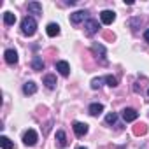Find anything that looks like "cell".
Wrapping results in <instances>:
<instances>
[{"label":"cell","mask_w":149,"mask_h":149,"mask_svg":"<svg viewBox=\"0 0 149 149\" xmlns=\"http://www.w3.org/2000/svg\"><path fill=\"white\" fill-rule=\"evenodd\" d=\"M21 32L28 37H32L35 32H37V21L32 18V16H26L23 21H21Z\"/></svg>","instance_id":"6da1fadb"},{"label":"cell","mask_w":149,"mask_h":149,"mask_svg":"<svg viewBox=\"0 0 149 149\" xmlns=\"http://www.w3.org/2000/svg\"><path fill=\"white\" fill-rule=\"evenodd\" d=\"M23 144L28 146V147L35 146V144H37V132H35V130H28V132H25V135H23Z\"/></svg>","instance_id":"7a4b0ae2"},{"label":"cell","mask_w":149,"mask_h":149,"mask_svg":"<svg viewBox=\"0 0 149 149\" xmlns=\"http://www.w3.org/2000/svg\"><path fill=\"white\" fill-rule=\"evenodd\" d=\"M98 28H100V25H98V21H95V19H88L86 25H84L86 35H95V33L98 32Z\"/></svg>","instance_id":"3957f363"},{"label":"cell","mask_w":149,"mask_h":149,"mask_svg":"<svg viewBox=\"0 0 149 149\" xmlns=\"http://www.w3.org/2000/svg\"><path fill=\"white\" fill-rule=\"evenodd\" d=\"M86 18H88V11H77V13L70 14V21H72V25H79V23L84 21Z\"/></svg>","instance_id":"277c9868"},{"label":"cell","mask_w":149,"mask_h":149,"mask_svg":"<svg viewBox=\"0 0 149 149\" xmlns=\"http://www.w3.org/2000/svg\"><path fill=\"white\" fill-rule=\"evenodd\" d=\"M121 116H123V119H125V121H128V123H130V121H135V119L139 118V112H137L135 109H130V107H128V109H123Z\"/></svg>","instance_id":"5b68a950"},{"label":"cell","mask_w":149,"mask_h":149,"mask_svg":"<svg viewBox=\"0 0 149 149\" xmlns=\"http://www.w3.org/2000/svg\"><path fill=\"white\" fill-rule=\"evenodd\" d=\"M100 19H102L104 25H111V23L116 19V14H114V11H102Z\"/></svg>","instance_id":"8992f818"},{"label":"cell","mask_w":149,"mask_h":149,"mask_svg":"<svg viewBox=\"0 0 149 149\" xmlns=\"http://www.w3.org/2000/svg\"><path fill=\"white\" fill-rule=\"evenodd\" d=\"M91 49H93V53H95L97 56H100V60H102V63H105V61H107V58H105V47H104L102 44H98V42H95Z\"/></svg>","instance_id":"52a82bcc"},{"label":"cell","mask_w":149,"mask_h":149,"mask_svg":"<svg viewBox=\"0 0 149 149\" xmlns=\"http://www.w3.org/2000/svg\"><path fill=\"white\" fill-rule=\"evenodd\" d=\"M4 56H6V61H7L9 65H16V63H18V53H16L14 49H7V51L4 53Z\"/></svg>","instance_id":"ba28073f"},{"label":"cell","mask_w":149,"mask_h":149,"mask_svg":"<svg viewBox=\"0 0 149 149\" xmlns=\"http://www.w3.org/2000/svg\"><path fill=\"white\" fill-rule=\"evenodd\" d=\"M74 132H76L77 137H83L88 133V125L86 123H74Z\"/></svg>","instance_id":"9c48e42d"},{"label":"cell","mask_w":149,"mask_h":149,"mask_svg":"<svg viewBox=\"0 0 149 149\" xmlns=\"http://www.w3.org/2000/svg\"><path fill=\"white\" fill-rule=\"evenodd\" d=\"M56 70L61 74V76H65V77L70 74V67H68L67 61H58V63H56Z\"/></svg>","instance_id":"30bf717a"},{"label":"cell","mask_w":149,"mask_h":149,"mask_svg":"<svg viewBox=\"0 0 149 149\" xmlns=\"http://www.w3.org/2000/svg\"><path fill=\"white\" fill-rule=\"evenodd\" d=\"M46 32H47L49 37H56V35L60 33V25H58V23H49L47 28H46Z\"/></svg>","instance_id":"8fae6325"},{"label":"cell","mask_w":149,"mask_h":149,"mask_svg":"<svg viewBox=\"0 0 149 149\" xmlns=\"http://www.w3.org/2000/svg\"><path fill=\"white\" fill-rule=\"evenodd\" d=\"M23 91H25V95H33L37 91V84L33 81H26L25 86H23Z\"/></svg>","instance_id":"7c38bea8"},{"label":"cell","mask_w":149,"mask_h":149,"mask_svg":"<svg viewBox=\"0 0 149 149\" xmlns=\"http://www.w3.org/2000/svg\"><path fill=\"white\" fill-rule=\"evenodd\" d=\"M56 146L58 147H65L67 146V135H65V132H56Z\"/></svg>","instance_id":"4fadbf2b"},{"label":"cell","mask_w":149,"mask_h":149,"mask_svg":"<svg viewBox=\"0 0 149 149\" xmlns=\"http://www.w3.org/2000/svg\"><path fill=\"white\" fill-rule=\"evenodd\" d=\"M28 13H32V14H42V6L39 2H30L28 4Z\"/></svg>","instance_id":"5bb4252c"},{"label":"cell","mask_w":149,"mask_h":149,"mask_svg":"<svg viewBox=\"0 0 149 149\" xmlns=\"http://www.w3.org/2000/svg\"><path fill=\"white\" fill-rule=\"evenodd\" d=\"M104 112V105L102 104H91L90 105V114L91 116H100Z\"/></svg>","instance_id":"9a60e30c"},{"label":"cell","mask_w":149,"mask_h":149,"mask_svg":"<svg viewBox=\"0 0 149 149\" xmlns=\"http://www.w3.org/2000/svg\"><path fill=\"white\" fill-rule=\"evenodd\" d=\"M44 84H46V88L53 90V88L56 86V77H54V76H51V74H47V76L44 77Z\"/></svg>","instance_id":"2e32d148"},{"label":"cell","mask_w":149,"mask_h":149,"mask_svg":"<svg viewBox=\"0 0 149 149\" xmlns=\"http://www.w3.org/2000/svg\"><path fill=\"white\" fill-rule=\"evenodd\" d=\"M0 146H2V149H14V144H13L6 135L0 137Z\"/></svg>","instance_id":"e0dca14e"},{"label":"cell","mask_w":149,"mask_h":149,"mask_svg":"<svg viewBox=\"0 0 149 149\" xmlns=\"http://www.w3.org/2000/svg\"><path fill=\"white\" fill-rule=\"evenodd\" d=\"M32 67H33V70H42V68H44L42 58H40V56H35V58L32 60Z\"/></svg>","instance_id":"ac0fdd59"},{"label":"cell","mask_w":149,"mask_h":149,"mask_svg":"<svg viewBox=\"0 0 149 149\" xmlns=\"http://www.w3.org/2000/svg\"><path fill=\"white\" fill-rule=\"evenodd\" d=\"M4 21H6V25H14L16 23V14H13V13H4Z\"/></svg>","instance_id":"d6986e66"},{"label":"cell","mask_w":149,"mask_h":149,"mask_svg":"<svg viewBox=\"0 0 149 149\" xmlns=\"http://www.w3.org/2000/svg\"><path fill=\"white\" fill-rule=\"evenodd\" d=\"M146 132H147V126H146L144 123H140V125H135V126H133V133H135V135H144Z\"/></svg>","instance_id":"ffe728a7"},{"label":"cell","mask_w":149,"mask_h":149,"mask_svg":"<svg viewBox=\"0 0 149 149\" xmlns=\"http://www.w3.org/2000/svg\"><path fill=\"white\" fill-rule=\"evenodd\" d=\"M104 79H105V83H107L111 88H116V86H118V79H116V77H112V76H105Z\"/></svg>","instance_id":"44dd1931"},{"label":"cell","mask_w":149,"mask_h":149,"mask_svg":"<svg viewBox=\"0 0 149 149\" xmlns=\"http://www.w3.org/2000/svg\"><path fill=\"white\" fill-rule=\"evenodd\" d=\"M104 81H105V79H102V77H95V79L91 81V88H93V90H98Z\"/></svg>","instance_id":"7402d4cb"},{"label":"cell","mask_w":149,"mask_h":149,"mask_svg":"<svg viewBox=\"0 0 149 149\" xmlns=\"http://www.w3.org/2000/svg\"><path fill=\"white\" fill-rule=\"evenodd\" d=\"M105 121H107L109 125H114V123L118 121V116H116V112H109V114L105 116Z\"/></svg>","instance_id":"603a6c76"},{"label":"cell","mask_w":149,"mask_h":149,"mask_svg":"<svg viewBox=\"0 0 149 149\" xmlns=\"http://www.w3.org/2000/svg\"><path fill=\"white\" fill-rule=\"evenodd\" d=\"M144 39H146V42H149V28L146 30V33H144Z\"/></svg>","instance_id":"cb8c5ba5"},{"label":"cell","mask_w":149,"mask_h":149,"mask_svg":"<svg viewBox=\"0 0 149 149\" xmlns=\"http://www.w3.org/2000/svg\"><path fill=\"white\" fill-rule=\"evenodd\" d=\"M105 39H114V35H112V33H109V32H107V33H105Z\"/></svg>","instance_id":"d4e9b609"},{"label":"cell","mask_w":149,"mask_h":149,"mask_svg":"<svg viewBox=\"0 0 149 149\" xmlns=\"http://www.w3.org/2000/svg\"><path fill=\"white\" fill-rule=\"evenodd\" d=\"M77 149H86V147H77Z\"/></svg>","instance_id":"484cf974"},{"label":"cell","mask_w":149,"mask_h":149,"mask_svg":"<svg viewBox=\"0 0 149 149\" xmlns=\"http://www.w3.org/2000/svg\"><path fill=\"white\" fill-rule=\"evenodd\" d=\"M147 95H149V90H147Z\"/></svg>","instance_id":"4316f807"}]
</instances>
